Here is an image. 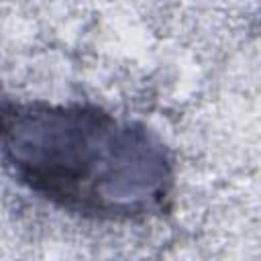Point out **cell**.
I'll return each mask as SVG.
<instances>
[{"instance_id":"obj_1","label":"cell","mask_w":261,"mask_h":261,"mask_svg":"<svg viewBox=\"0 0 261 261\" xmlns=\"http://www.w3.org/2000/svg\"><path fill=\"white\" fill-rule=\"evenodd\" d=\"M2 151L31 192L94 218H141L173 184L163 143L94 106L4 104Z\"/></svg>"}]
</instances>
